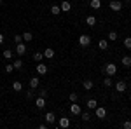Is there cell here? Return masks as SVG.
<instances>
[{"label":"cell","mask_w":131,"mask_h":129,"mask_svg":"<svg viewBox=\"0 0 131 129\" xmlns=\"http://www.w3.org/2000/svg\"><path fill=\"white\" fill-rule=\"evenodd\" d=\"M81 115H82V120H84V122H88V120H91V113H89V112H84V113L81 112Z\"/></svg>","instance_id":"30"},{"label":"cell","mask_w":131,"mask_h":129,"mask_svg":"<svg viewBox=\"0 0 131 129\" xmlns=\"http://www.w3.org/2000/svg\"><path fill=\"white\" fill-rule=\"evenodd\" d=\"M25 98L28 99V101H31V99H33V91H31V89H28L26 92H25Z\"/></svg>","instance_id":"32"},{"label":"cell","mask_w":131,"mask_h":129,"mask_svg":"<svg viewBox=\"0 0 131 129\" xmlns=\"http://www.w3.org/2000/svg\"><path fill=\"white\" fill-rule=\"evenodd\" d=\"M31 39H33V33H30V31H25V33H23V40H25V42H30Z\"/></svg>","instance_id":"26"},{"label":"cell","mask_w":131,"mask_h":129,"mask_svg":"<svg viewBox=\"0 0 131 129\" xmlns=\"http://www.w3.org/2000/svg\"><path fill=\"white\" fill-rule=\"evenodd\" d=\"M5 72H7V73H12V72H14V66H12V65H5Z\"/></svg>","instance_id":"35"},{"label":"cell","mask_w":131,"mask_h":129,"mask_svg":"<svg viewBox=\"0 0 131 129\" xmlns=\"http://www.w3.org/2000/svg\"><path fill=\"white\" fill-rule=\"evenodd\" d=\"M46 105H47V103H46V98L39 96V98L35 99V107H37V108H46Z\"/></svg>","instance_id":"11"},{"label":"cell","mask_w":131,"mask_h":129,"mask_svg":"<svg viewBox=\"0 0 131 129\" xmlns=\"http://www.w3.org/2000/svg\"><path fill=\"white\" fill-rule=\"evenodd\" d=\"M103 86H105V87H112V77L107 75V77L103 79Z\"/></svg>","instance_id":"27"},{"label":"cell","mask_w":131,"mask_h":129,"mask_svg":"<svg viewBox=\"0 0 131 129\" xmlns=\"http://www.w3.org/2000/svg\"><path fill=\"white\" fill-rule=\"evenodd\" d=\"M114 89L117 91V92H126V89H128V84H126L124 80H117V82H115V86H114Z\"/></svg>","instance_id":"3"},{"label":"cell","mask_w":131,"mask_h":129,"mask_svg":"<svg viewBox=\"0 0 131 129\" xmlns=\"http://www.w3.org/2000/svg\"><path fill=\"white\" fill-rule=\"evenodd\" d=\"M121 63L126 66V68H129V66H131V56H124V58L121 60Z\"/></svg>","instance_id":"21"},{"label":"cell","mask_w":131,"mask_h":129,"mask_svg":"<svg viewBox=\"0 0 131 129\" xmlns=\"http://www.w3.org/2000/svg\"><path fill=\"white\" fill-rule=\"evenodd\" d=\"M81 112H82V108H81V105L79 103H70V113L72 115H81Z\"/></svg>","instance_id":"6"},{"label":"cell","mask_w":131,"mask_h":129,"mask_svg":"<svg viewBox=\"0 0 131 129\" xmlns=\"http://www.w3.org/2000/svg\"><path fill=\"white\" fill-rule=\"evenodd\" d=\"M96 18H94V16H93V14H89V16H86V25H89V26H94V25H96Z\"/></svg>","instance_id":"16"},{"label":"cell","mask_w":131,"mask_h":129,"mask_svg":"<svg viewBox=\"0 0 131 129\" xmlns=\"http://www.w3.org/2000/svg\"><path fill=\"white\" fill-rule=\"evenodd\" d=\"M2 2H4V0H0V4H2Z\"/></svg>","instance_id":"39"},{"label":"cell","mask_w":131,"mask_h":129,"mask_svg":"<svg viewBox=\"0 0 131 129\" xmlns=\"http://www.w3.org/2000/svg\"><path fill=\"white\" fill-rule=\"evenodd\" d=\"M12 89L16 91V92H21V91H23V84H21L19 80H14V82H12Z\"/></svg>","instance_id":"18"},{"label":"cell","mask_w":131,"mask_h":129,"mask_svg":"<svg viewBox=\"0 0 131 129\" xmlns=\"http://www.w3.org/2000/svg\"><path fill=\"white\" fill-rule=\"evenodd\" d=\"M98 49L107 51L108 49V40H100V42H98Z\"/></svg>","instance_id":"20"},{"label":"cell","mask_w":131,"mask_h":129,"mask_svg":"<svg viewBox=\"0 0 131 129\" xmlns=\"http://www.w3.org/2000/svg\"><path fill=\"white\" fill-rule=\"evenodd\" d=\"M42 58H44V52H35V54H33V61H39V63H40Z\"/></svg>","instance_id":"28"},{"label":"cell","mask_w":131,"mask_h":129,"mask_svg":"<svg viewBox=\"0 0 131 129\" xmlns=\"http://www.w3.org/2000/svg\"><path fill=\"white\" fill-rule=\"evenodd\" d=\"M122 45H124L126 49H129V51H131V37H126V39L122 40Z\"/></svg>","instance_id":"23"},{"label":"cell","mask_w":131,"mask_h":129,"mask_svg":"<svg viewBox=\"0 0 131 129\" xmlns=\"http://www.w3.org/2000/svg\"><path fill=\"white\" fill-rule=\"evenodd\" d=\"M58 126H60L61 129H67L68 126H70V119H68V117H61L60 122H58Z\"/></svg>","instance_id":"9"},{"label":"cell","mask_w":131,"mask_h":129,"mask_svg":"<svg viewBox=\"0 0 131 129\" xmlns=\"http://www.w3.org/2000/svg\"><path fill=\"white\" fill-rule=\"evenodd\" d=\"M60 7H61V10H63V12H68V10L72 9V4L68 2V0H63V2L60 4Z\"/></svg>","instance_id":"13"},{"label":"cell","mask_w":131,"mask_h":129,"mask_svg":"<svg viewBox=\"0 0 131 129\" xmlns=\"http://www.w3.org/2000/svg\"><path fill=\"white\" fill-rule=\"evenodd\" d=\"M23 42V35H14V44H19Z\"/></svg>","instance_id":"33"},{"label":"cell","mask_w":131,"mask_h":129,"mask_svg":"<svg viewBox=\"0 0 131 129\" xmlns=\"http://www.w3.org/2000/svg\"><path fill=\"white\" fill-rule=\"evenodd\" d=\"M12 56H14L12 49H5L4 51V58H5V60H12Z\"/></svg>","instance_id":"22"},{"label":"cell","mask_w":131,"mask_h":129,"mask_svg":"<svg viewBox=\"0 0 131 129\" xmlns=\"http://www.w3.org/2000/svg\"><path fill=\"white\" fill-rule=\"evenodd\" d=\"M89 44H91V37L88 33H82L81 37H79V45L81 47H89Z\"/></svg>","instance_id":"2"},{"label":"cell","mask_w":131,"mask_h":129,"mask_svg":"<svg viewBox=\"0 0 131 129\" xmlns=\"http://www.w3.org/2000/svg\"><path fill=\"white\" fill-rule=\"evenodd\" d=\"M108 40L110 42H115L117 40V31H108Z\"/></svg>","instance_id":"29"},{"label":"cell","mask_w":131,"mask_h":129,"mask_svg":"<svg viewBox=\"0 0 131 129\" xmlns=\"http://www.w3.org/2000/svg\"><path fill=\"white\" fill-rule=\"evenodd\" d=\"M51 12H52L54 16H58V14L61 12V7L60 5H51Z\"/></svg>","instance_id":"25"},{"label":"cell","mask_w":131,"mask_h":129,"mask_svg":"<svg viewBox=\"0 0 131 129\" xmlns=\"http://www.w3.org/2000/svg\"><path fill=\"white\" fill-rule=\"evenodd\" d=\"M82 87H84V91H91L93 87H94V82L89 80V79H86L84 82H82Z\"/></svg>","instance_id":"10"},{"label":"cell","mask_w":131,"mask_h":129,"mask_svg":"<svg viewBox=\"0 0 131 129\" xmlns=\"http://www.w3.org/2000/svg\"><path fill=\"white\" fill-rule=\"evenodd\" d=\"M122 127L124 129H131V120H124V122H122Z\"/></svg>","instance_id":"34"},{"label":"cell","mask_w":131,"mask_h":129,"mask_svg":"<svg viewBox=\"0 0 131 129\" xmlns=\"http://www.w3.org/2000/svg\"><path fill=\"white\" fill-rule=\"evenodd\" d=\"M12 66H14V70H21L23 68V60H16L12 63Z\"/></svg>","instance_id":"24"},{"label":"cell","mask_w":131,"mask_h":129,"mask_svg":"<svg viewBox=\"0 0 131 129\" xmlns=\"http://www.w3.org/2000/svg\"><path fill=\"white\" fill-rule=\"evenodd\" d=\"M4 40H5V35H4V33H0V45L4 44Z\"/></svg>","instance_id":"37"},{"label":"cell","mask_w":131,"mask_h":129,"mask_svg":"<svg viewBox=\"0 0 131 129\" xmlns=\"http://www.w3.org/2000/svg\"><path fill=\"white\" fill-rule=\"evenodd\" d=\"M89 5H91V9L98 10V9L101 7V0H91V2H89Z\"/></svg>","instance_id":"19"},{"label":"cell","mask_w":131,"mask_h":129,"mask_svg":"<svg viewBox=\"0 0 131 129\" xmlns=\"http://www.w3.org/2000/svg\"><path fill=\"white\" fill-rule=\"evenodd\" d=\"M47 94H49V92H47V89H40V96H42V98H46Z\"/></svg>","instance_id":"36"},{"label":"cell","mask_w":131,"mask_h":129,"mask_svg":"<svg viewBox=\"0 0 131 129\" xmlns=\"http://www.w3.org/2000/svg\"><path fill=\"white\" fill-rule=\"evenodd\" d=\"M40 86V80H39V77H31L30 79V89H37Z\"/></svg>","instance_id":"14"},{"label":"cell","mask_w":131,"mask_h":129,"mask_svg":"<svg viewBox=\"0 0 131 129\" xmlns=\"http://www.w3.org/2000/svg\"><path fill=\"white\" fill-rule=\"evenodd\" d=\"M86 105H88V108L94 110V108H96V107H98V101H96V99H94V98H91V99H88V101H86Z\"/></svg>","instance_id":"17"},{"label":"cell","mask_w":131,"mask_h":129,"mask_svg":"<svg viewBox=\"0 0 131 129\" xmlns=\"http://www.w3.org/2000/svg\"><path fill=\"white\" fill-rule=\"evenodd\" d=\"M68 99H70V103H73V101H77V99H79V94H77V92H70Z\"/></svg>","instance_id":"31"},{"label":"cell","mask_w":131,"mask_h":129,"mask_svg":"<svg viewBox=\"0 0 131 129\" xmlns=\"http://www.w3.org/2000/svg\"><path fill=\"white\" fill-rule=\"evenodd\" d=\"M108 7H110V10H114V12H119V10L122 9V2H119V0H110Z\"/></svg>","instance_id":"5"},{"label":"cell","mask_w":131,"mask_h":129,"mask_svg":"<svg viewBox=\"0 0 131 129\" xmlns=\"http://www.w3.org/2000/svg\"><path fill=\"white\" fill-rule=\"evenodd\" d=\"M44 58H47V60L54 58V49H52V47H47V49H44Z\"/></svg>","instance_id":"15"},{"label":"cell","mask_w":131,"mask_h":129,"mask_svg":"<svg viewBox=\"0 0 131 129\" xmlns=\"http://www.w3.org/2000/svg\"><path fill=\"white\" fill-rule=\"evenodd\" d=\"M37 73H39V75H46V73H47V66H46L42 61L37 63Z\"/></svg>","instance_id":"8"},{"label":"cell","mask_w":131,"mask_h":129,"mask_svg":"<svg viewBox=\"0 0 131 129\" xmlns=\"http://www.w3.org/2000/svg\"><path fill=\"white\" fill-rule=\"evenodd\" d=\"M94 113H96L98 119H105V117H107V110L103 108V107H96V108H94Z\"/></svg>","instance_id":"7"},{"label":"cell","mask_w":131,"mask_h":129,"mask_svg":"<svg viewBox=\"0 0 131 129\" xmlns=\"http://www.w3.org/2000/svg\"><path fill=\"white\" fill-rule=\"evenodd\" d=\"M46 122H47V124H56V115H54L52 112H47V113H46Z\"/></svg>","instance_id":"12"},{"label":"cell","mask_w":131,"mask_h":129,"mask_svg":"<svg viewBox=\"0 0 131 129\" xmlns=\"http://www.w3.org/2000/svg\"><path fill=\"white\" fill-rule=\"evenodd\" d=\"M101 70H103V73H105V75L112 77V75H115V73H117V65H115V63H107Z\"/></svg>","instance_id":"1"},{"label":"cell","mask_w":131,"mask_h":129,"mask_svg":"<svg viewBox=\"0 0 131 129\" xmlns=\"http://www.w3.org/2000/svg\"><path fill=\"white\" fill-rule=\"evenodd\" d=\"M124 2H131V0H124Z\"/></svg>","instance_id":"38"},{"label":"cell","mask_w":131,"mask_h":129,"mask_svg":"<svg viewBox=\"0 0 131 129\" xmlns=\"http://www.w3.org/2000/svg\"><path fill=\"white\" fill-rule=\"evenodd\" d=\"M16 54H18V56H25V54H26V44H25V42H19V44H16Z\"/></svg>","instance_id":"4"}]
</instances>
